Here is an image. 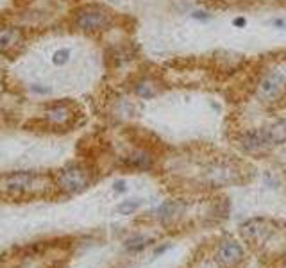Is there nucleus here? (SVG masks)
<instances>
[{
	"mask_svg": "<svg viewBox=\"0 0 286 268\" xmlns=\"http://www.w3.org/2000/svg\"><path fill=\"white\" fill-rule=\"evenodd\" d=\"M217 261L224 266H236L243 261V248L234 240L222 241L217 252Z\"/></svg>",
	"mask_w": 286,
	"mask_h": 268,
	"instance_id": "obj_7",
	"label": "nucleus"
},
{
	"mask_svg": "<svg viewBox=\"0 0 286 268\" xmlns=\"http://www.w3.org/2000/svg\"><path fill=\"white\" fill-rule=\"evenodd\" d=\"M181 211H183V204H181L179 200H168V202H163L156 209V215L161 220H170L179 215Z\"/></svg>",
	"mask_w": 286,
	"mask_h": 268,
	"instance_id": "obj_11",
	"label": "nucleus"
},
{
	"mask_svg": "<svg viewBox=\"0 0 286 268\" xmlns=\"http://www.w3.org/2000/svg\"><path fill=\"white\" fill-rule=\"evenodd\" d=\"M70 56H72L70 49H59V50H56V52H54L52 63L56 66H63V65H66V63L70 61Z\"/></svg>",
	"mask_w": 286,
	"mask_h": 268,
	"instance_id": "obj_15",
	"label": "nucleus"
},
{
	"mask_svg": "<svg viewBox=\"0 0 286 268\" xmlns=\"http://www.w3.org/2000/svg\"><path fill=\"white\" fill-rule=\"evenodd\" d=\"M270 232H272V229L268 227V222L261 218H254L241 225V234H243V238L252 241V243H261V241H265Z\"/></svg>",
	"mask_w": 286,
	"mask_h": 268,
	"instance_id": "obj_9",
	"label": "nucleus"
},
{
	"mask_svg": "<svg viewBox=\"0 0 286 268\" xmlns=\"http://www.w3.org/2000/svg\"><path fill=\"white\" fill-rule=\"evenodd\" d=\"M122 167H125L127 170L138 172L152 170L154 168V156H152L151 149H139V151H134L125 158H122Z\"/></svg>",
	"mask_w": 286,
	"mask_h": 268,
	"instance_id": "obj_8",
	"label": "nucleus"
},
{
	"mask_svg": "<svg viewBox=\"0 0 286 268\" xmlns=\"http://www.w3.org/2000/svg\"><path fill=\"white\" fill-rule=\"evenodd\" d=\"M49 268H66V266H65V261H54Z\"/></svg>",
	"mask_w": 286,
	"mask_h": 268,
	"instance_id": "obj_21",
	"label": "nucleus"
},
{
	"mask_svg": "<svg viewBox=\"0 0 286 268\" xmlns=\"http://www.w3.org/2000/svg\"><path fill=\"white\" fill-rule=\"evenodd\" d=\"M268 25H270V27L282 31V29H286V20H284V18H281V17H274V18H270V20H268Z\"/></svg>",
	"mask_w": 286,
	"mask_h": 268,
	"instance_id": "obj_18",
	"label": "nucleus"
},
{
	"mask_svg": "<svg viewBox=\"0 0 286 268\" xmlns=\"http://www.w3.org/2000/svg\"><path fill=\"white\" fill-rule=\"evenodd\" d=\"M22 40V34L18 29H0V50H8Z\"/></svg>",
	"mask_w": 286,
	"mask_h": 268,
	"instance_id": "obj_12",
	"label": "nucleus"
},
{
	"mask_svg": "<svg viewBox=\"0 0 286 268\" xmlns=\"http://www.w3.org/2000/svg\"><path fill=\"white\" fill-rule=\"evenodd\" d=\"M286 89V75L279 70H270L261 77L256 86V97L265 104H272L281 98L282 91Z\"/></svg>",
	"mask_w": 286,
	"mask_h": 268,
	"instance_id": "obj_4",
	"label": "nucleus"
},
{
	"mask_svg": "<svg viewBox=\"0 0 286 268\" xmlns=\"http://www.w3.org/2000/svg\"><path fill=\"white\" fill-rule=\"evenodd\" d=\"M29 89H31L34 95H50L52 93V88L43 86V84H31L29 86Z\"/></svg>",
	"mask_w": 286,
	"mask_h": 268,
	"instance_id": "obj_17",
	"label": "nucleus"
},
{
	"mask_svg": "<svg viewBox=\"0 0 286 268\" xmlns=\"http://www.w3.org/2000/svg\"><path fill=\"white\" fill-rule=\"evenodd\" d=\"M74 109L66 102H57L45 109V123L52 129H68L70 125H74Z\"/></svg>",
	"mask_w": 286,
	"mask_h": 268,
	"instance_id": "obj_6",
	"label": "nucleus"
},
{
	"mask_svg": "<svg viewBox=\"0 0 286 268\" xmlns=\"http://www.w3.org/2000/svg\"><path fill=\"white\" fill-rule=\"evenodd\" d=\"M190 17H192L193 20H197V22H208V20H211V15H209L208 11H204V9H195V11L190 13Z\"/></svg>",
	"mask_w": 286,
	"mask_h": 268,
	"instance_id": "obj_16",
	"label": "nucleus"
},
{
	"mask_svg": "<svg viewBox=\"0 0 286 268\" xmlns=\"http://www.w3.org/2000/svg\"><path fill=\"white\" fill-rule=\"evenodd\" d=\"M134 93L143 100H151L161 93V82L152 75H145L134 82Z\"/></svg>",
	"mask_w": 286,
	"mask_h": 268,
	"instance_id": "obj_10",
	"label": "nucleus"
},
{
	"mask_svg": "<svg viewBox=\"0 0 286 268\" xmlns=\"http://www.w3.org/2000/svg\"><path fill=\"white\" fill-rule=\"evenodd\" d=\"M114 190H116V191H125V181H122V179H120V181H116V183H114Z\"/></svg>",
	"mask_w": 286,
	"mask_h": 268,
	"instance_id": "obj_20",
	"label": "nucleus"
},
{
	"mask_svg": "<svg viewBox=\"0 0 286 268\" xmlns=\"http://www.w3.org/2000/svg\"><path fill=\"white\" fill-rule=\"evenodd\" d=\"M113 22L111 13L106 8H98V6H86L75 13L74 24L79 31L82 33H98L107 29Z\"/></svg>",
	"mask_w": 286,
	"mask_h": 268,
	"instance_id": "obj_3",
	"label": "nucleus"
},
{
	"mask_svg": "<svg viewBox=\"0 0 286 268\" xmlns=\"http://www.w3.org/2000/svg\"><path fill=\"white\" fill-rule=\"evenodd\" d=\"M233 25H234V27H238V29L245 27V25H247V18H243V17L234 18V20H233Z\"/></svg>",
	"mask_w": 286,
	"mask_h": 268,
	"instance_id": "obj_19",
	"label": "nucleus"
},
{
	"mask_svg": "<svg viewBox=\"0 0 286 268\" xmlns=\"http://www.w3.org/2000/svg\"><path fill=\"white\" fill-rule=\"evenodd\" d=\"M147 245H149V238L147 236H141V234L132 236V238H129V240L125 241V248L129 252H139L147 247Z\"/></svg>",
	"mask_w": 286,
	"mask_h": 268,
	"instance_id": "obj_13",
	"label": "nucleus"
},
{
	"mask_svg": "<svg viewBox=\"0 0 286 268\" xmlns=\"http://www.w3.org/2000/svg\"><path fill=\"white\" fill-rule=\"evenodd\" d=\"M240 147L241 151L247 154H261L268 149L274 147V142L270 138L268 127H259V129L247 130L240 136Z\"/></svg>",
	"mask_w": 286,
	"mask_h": 268,
	"instance_id": "obj_5",
	"label": "nucleus"
},
{
	"mask_svg": "<svg viewBox=\"0 0 286 268\" xmlns=\"http://www.w3.org/2000/svg\"><path fill=\"white\" fill-rule=\"evenodd\" d=\"M54 183L63 195H79L95 183V172L90 165L74 161L52 174Z\"/></svg>",
	"mask_w": 286,
	"mask_h": 268,
	"instance_id": "obj_2",
	"label": "nucleus"
},
{
	"mask_svg": "<svg viewBox=\"0 0 286 268\" xmlns=\"http://www.w3.org/2000/svg\"><path fill=\"white\" fill-rule=\"evenodd\" d=\"M139 206H141V200H139V199L123 200L122 204H118V207H116V211H118L120 215H132V213H134Z\"/></svg>",
	"mask_w": 286,
	"mask_h": 268,
	"instance_id": "obj_14",
	"label": "nucleus"
},
{
	"mask_svg": "<svg viewBox=\"0 0 286 268\" xmlns=\"http://www.w3.org/2000/svg\"><path fill=\"white\" fill-rule=\"evenodd\" d=\"M56 195H59V191L52 174L33 170L0 174V202H33L54 199Z\"/></svg>",
	"mask_w": 286,
	"mask_h": 268,
	"instance_id": "obj_1",
	"label": "nucleus"
}]
</instances>
